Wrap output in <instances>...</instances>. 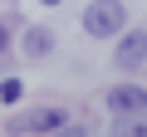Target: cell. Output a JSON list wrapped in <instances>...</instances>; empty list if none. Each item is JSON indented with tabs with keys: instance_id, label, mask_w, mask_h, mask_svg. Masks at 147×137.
<instances>
[{
	"instance_id": "obj_10",
	"label": "cell",
	"mask_w": 147,
	"mask_h": 137,
	"mask_svg": "<svg viewBox=\"0 0 147 137\" xmlns=\"http://www.w3.org/2000/svg\"><path fill=\"white\" fill-rule=\"evenodd\" d=\"M39 5H59V0H39Z\"/></svg>"
},
{
	"instance_id": "obj_9",
	"label": "cell",
	"mask_w": 147,
	"mask_h": 137,
	"mask_svg": "<svg viewBox=\"0 0 147 137\" xmlns=\"http://www.w3.org/2000/svg\"><path fill=\"white\" fill-rule=\"evenodd\" d=\"M5 44H10V30H5V25H0V54H5Z\"/></svg>"
},
{
	"instance_id": "obj_6",
	"label": "cell",
	"mask_w": 147,
	"mask_h": 137,
	"mask_svg": "<svg viewBox=\"0 0 147 137\" xmlns=\"http://www.w3.org/2000/svg\"><path fill=\"white\" fill-rule=\"evenodd\" d=\"M113 137H147V108H142V113H127V118H118Z\"/></svg>"
},
{
	"instance_id": "obj_4",
	"label": "cell",
	"mask_w": 147,
	"mask_h": 137,
	"mask_svg": "<svg viewBox=\"0 0 147 137\" xmlns=\"http://www.w3.org/2000/svg\"><path fill=\"white\" fill-rule=\"evenodd\" d=\"M20 44H25V59H49V54H54V34H49L44 25H30Z\"/></svg>"
},
{
	"instance_id": "obj_5",
	"label": "cell",
	"mask_w": 147,
	"mask_h": 137,
	"mask_svg": "<svg viewBox=\"0 0 147 137\" xmlns=\"http://www.w3.org/2000/svg\"><path fill=\"white\" fill-rule=\"evenodd\" d=\"M59 122H64V113H59V108H39V113H30V118H20L15 127H30V132H54Z\"/></svg>"
},
{
	"instance_id": "obj_3",
	"label": "cell",
	"mask_w": 147,
	"mask_h": 137,
	"mask_svg": "<svg viewBox=\"0 0 147 137\" xmlns=\"http://www.w3.org/2000/svg\"><path fill=\"white\" fill-rule=\"evenodd\" d=\"M103 108H108V113H118V118L142 113V108H147V88H137V83H113V88L103 93Z\"/></svg>"
},
{
	"instance_id": "obj_1",
	"label": "cell",
	"mask_w": 147,
	"mask_h": 137,
	"mask_svg": "<svg viewBox=\"0 0 147 137\" xmlns=\"http://www.w3.org/2000/svg\"><path fill=\"white\" fill-rule=\"evenodd\" d=\"M127 30V5L123 0H88L84 5V34L88 39H118Z\"/></svg>"
},
{
	"instance_id": "obj_7",
	"label": "cell",
	"mask_w": 147,
	"mask_h": 137,
	"mask_svg": "<svg viewBox=\"0 0 147 137\" xmlns=\"http://www.w3.org/2000/svg\"><path fill=\"white\" fill-rule=\"evenodd\" d=\"M0 98H5V103H20V79H5V83H0Z\"/></svg>"
},
{
	"instance_id": "obj_2",
	"label": "cell",
	"mask_w": 147,
	"mask_h": 137,
	"mask_svg": "<svg viewBox=\"0 0 147 137\" xmlns=\"http://www.w3.org/2000/svg\"><path fill=\"white\" fill-rule=\"evenodd\" d=\"M113 64L123 68V74L142 68L147 64V30H123L118 34V49H113Z\"/></svg>"
},
{
	"instance_id": "obj_8",
	"label": "cell",
	"mask_w": 147,
	"mask_h": 137,
	"mask_svg": "<svg viewBox=\"0 0 147 137\" xmlns=\"http://www.w3.org/2000/svg\"><path fill=\"white\" fill-rule=\"evenodd\" d=\"M49 137H88V132H84V127H79V122H59V127H54V132H49Z\"/></svg>"
}]
</instances>
